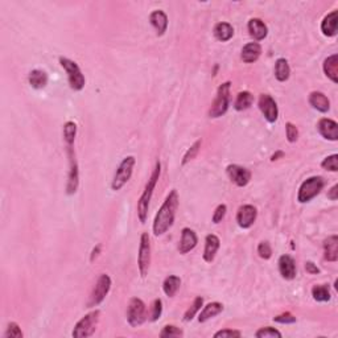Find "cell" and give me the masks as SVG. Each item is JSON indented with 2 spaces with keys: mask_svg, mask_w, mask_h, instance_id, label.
<instances>
[{
  "mask_svg": "<svg viewBox=\"0 0 338 338\" xmlns=\"http://www.w3.org/2000/svg\"><path fill=\"white\" fill-rule=\"evenodd\" d=\"M227 174H229L230 180L233 181L234 184L238 187H246L251 180V172L246 168L240 167V165H229L226 169Z\"/></svg>",
  "mask_w": 338,
  "mask_h": 338,
  "instance_id": "cell-14",
  "label": "cell"
},
{
  "mask_svg": "<svg viewBox=\"0 0 338 338\" xmlns=\"http://www.w3.org/2000/svg\"><path fill=\"white\" fill-rule=\"evenodd\" d=\"M230 85L231 83L227 82L222 83L217 90V97L214 99L213 105H211L210 110H209V116L210 118H220L229 109L230 103Z\"/></svg>",
  "mask_w": 338,
  "mask_h": 338,
  "instance_id": "cell-5",
  "label": "cell"
},
{
  "mask_svg": "<svg viewBox=\"0 0 338 338\" xmlns=\"http://www.w3.org/2000/svg\"><path fill=\"white\" fill-rule=\"evenodd\" d=\"M178 207V194L176 189L168 194L164 204L159 209L153 221V234L156 236L163 235L171 229L176 217V211Z\"/></svg>",
  "mask_w": 338,
  "mask_h": 338,
  "instance_id": "cell-1",
  "label": "cell"
},
{
  "mask_svg": "<svg viewBox=\"0 0 338 338\" xmlns=\"http://www.w3.org/2000/svg\"><path fill=\"white\" fill-rule=\"evenodd\" d=\"M149 21L155 26V29L158 30L159 36H163L168 28V17L165 12L163 11H153L149 16Z\"/></svg>",
  "mask_w": 338,
  "mask_h": 338,
  "instance_id": "cell-23",
  "label": "cell"
},
{
  "mask_svg": "<svg viewBox=\"0 0 338 338\" xmlns=\"http://www.w3.org/2000/svg\"><path fill=\"white\" fill-rule=\"evenodd\" d=\"M184 332L181 330L180 328L174 325H167L163 328V330L160 332V337L163 338H169V337H182Z\"/></svg>",
  "mask_w": 338,
  "mask_h": 338,
  "instance_id": "cell-35",
  "label": "cell"
},
{
  "mask_svg": "<svg viewBox=\"0 0 338 338\" xmlns=\"http://www.w3.org/2000/svg\"><path fill=\"white\" fill-rule=\"evenodd\" d=\"M214 36L222 43H226L234 36V28L229 23H218L214 26Z\"/></svg>",
  "mask_w": 338,
  "mask_h": 338,
  "instance_id": "cell-28",
  "label": "cell"
},
{
  "mask_svg": "<svg viewBox=\"0 0 338 338\" xmlns=\"http://www.w3.org/2000/svg\"><path fill=\"white\" fill-rule=\"evenodd\" d=\"M59 64L68 73L70 87L73 90H76V91L82 90L83 86H85V77H83L82 72L79 69V66L74 61L66 58V57H59Z\"/></svg>",
  "mask_w": 338,
  "mask_h": 338,
  "instance_id": "cell-8",
  "label": "cell"
},
{
  "mask_svg": "<svg viewBox=\"0 0 338 338\" xmlns=\"http://www.w3.org/2000/svg\"><path fill=\"white\" fill-rule=\"evenodd\" d=\"M135 163H136V160H135L134 156H127V158L123 159V161L119 164L118 169L115 172L114 180L111 182L112 191H120L121 188L127 184L128 180L131 178L132 172H134Z\"/></svg>",
  "mask_w": 338,
  "mask_h": 338,
  "instance_id": "cell-3",
  "label": "cell"
},
{
  "mask_svg": "<svg viewBox=\"0 0 338 338\" xmlns=\"http://www.w3.org/2000/svg\"><path fill=\"white\" fill-rule=\"evenodd\" d=\"M197 234L194 233L193 230L189 229V227H185L181 231V240H180V246H178V250H180L181 254H188L189 251L194 249V247L197 246Z\"/></svg>",
  "mask_w": 338,
  "mask_h": 338,
  "instance_id": "cell-16",
  "label": "cell"
},
{
  "mask_svg": "<svg viewBox=\"0 0 338 338\" xmlns=\"http://www.w3.org/2000/svg\"><path fill=\"white\" fill-rule=\"evenodd\" d=\"M324 184H325V182H324L322 177H319V176H315V177H311L308 178V180H305L299 189L297 201H299L300 204H305V202H309L311 200H313V198L322 191Z\"/></svg>",
  "mask_w": 338,
  "mask_h": 338,
  "instance_id": "cell-7",
  "label": "cell"
},
{
  "mask_svg": "<svg viewBox=\"0 0 338 338\" xmlns=\"http://www.w3.org/2000/svg\"><path fill=\"white\" fill-rule=\"evenodd\" d=\"M324 72L333 82H338V56L332 54L324 61Z\"/></svg>",
  "mask_w": 338,
  "mask_h": 338,
  "instance_id": "cell-27",
  "label": "cell"
},
{
  "mask_svg": "<svg viewBox=\"0 0 338 338\" xmlns=\"http://www.w3.org/2000/svg\"><path fill=\"white\" fill-rule=\"evenodd\" d=\"M321 30L328 37L335 36V33H337V11H333L324 17L321 23Z\"/></svg>",
  "mask_w": 338,
  "mask_h": 338,
  "instance_id": "cell-24",
  "label": "cell"
},
{
  "mask_svg": "<svg viewBox=\"0 0 338 338\" xmlns=\"http://www.w3.org/2000/svg\"><path fill=\"white\" fill-rule=\"evenodd\" d=\"M66 152L69 156V176H68V184H66V193L74 194L78 189L79 184V173H78V163L76 159V151H74V141H68L66 143Z\"/></svg>",
  "mask_w": 338,
  "mask_h": 338,
  "instance_id": "cell-6",
  "label": "cell"
},
{
  "mask_svg": "<svg viewBox=\"0 0 338 338\" xmlns=\"http://www.w3.org/2000/svg\"><path fill=\"white\" fill-rule=\"evenodd\" d=\"M160 173H161V164L158 161L156 165H155V169H153V172H152L151 177H149L147 185H145L144 192L141 193L140 198H139L138 217H139V220H140L141 224H144L145 221H147L148 209H149V202H151L152 194H153L155 187H156V184H158V180H159V177H160Z\"/></svg>",
  "mask_w": 338,
  "mask_h": 338,
  "instance_id": "cell-2",
  "label": "cell"
},
{
  "mask_svg": "<svg viewBox=\"0 0 338 338\" xmlns=\"http://www.w3.org/2000/svg\"><path fill=\"white\" fill-rule=\"evenodd\" d=\"M262 54V46L258 43H249L243 46L242 49V59L243 63L253 64L259 58Z\"/></svg>",
  "mask_w": 338,
  "mask_h": 338,
  "instance_id": "cell-20",
  "label": "cell"
},
{
  "mask_svg": "<svg viewBox=\"0 0 338 338\" xmlns=\"http://www.w3.org/2000/svg\"><path fill=\"white\" fill-rule=\"evenodd\" d=\"M254 102V97L250 91H242L238 94L235 99V103H234V107L238 111H243V110H247L250 106L253 105Z\"/></svg>",
  "mask_w": 338,
  "mask_h": 338,
  "instance_id": "cell-31",
  "label": "cell"
},
{
  "mask_svg": "<svg viewBox=\"0 0 338 338\" xmlns=\"http://www.w3.org/2000/svg\"><path fill=\"white\" fill-rule=\"evenodd\" d=\"M151 264V242H149V235L147 233H143L140 236V246H139L138 254V267L141 278H145Z\"/></svg>",
  "mask_w": 338,
  "mask_h": 338,
  "instance_id": "cell-9",
  "label": "cell"
},
{
  "mask_svg": "<svg viewBox=\"0 0 338 338\" xmlns=\"http://www.w3.org/2000/svg\"><path fill=\"white\" fill-rule=\"evenodd\" d=\"M145 304L143 300L134 297L130 300L127 308V321L132 328L141 325L145 321Z\"/></svg>",
  "mask_w": 338,
  "mask_h": 338,
  "instance_id": "cell-11",
  "label": "cell"
},
{
  "mask_svg": "<svg viewBox=\"0 0 338 338\" xmlns=\"http://www.w3.org/2000/svg\"><path fill=\"white\" fill-rule=\"evenodd\" d=\"M337 192H338V185H334V187H333L332 189H330V192H329V193H328V197L330 198V200L335 201L338 198Z\"/></svg>",
  "mask_w": 338,
  "mask_h": 338,
  "instance_id": "cell-47",
  "label": "cell"
},
{
  "mask_svg": "<svg viewBox=\"0 0 338 338\" xmlns=\"http://www.w3.org/2000/svg\"><path fill=\"white\" fill-rule=\"evenodd\" d=\"M317 130L322 135V138L328 139V140L335 141L338 140V125L337 121L332 119L322 118L317 123Z\"/></svg>",
  "mask_w": 338,
  "mask_h": 338,
  "instance_id": "cell-15",
  "label": "cell"
},
{
  "mask_svg": "<svg viewBox=\"0 0 338 338\" xmlns=\"http://www.w3.org/2000/svg\"><path fill=\"white\" fill-rule=\"evenodd\" d=\"M309 103L313 109H316L320 112H328L330 109V102H329L328 97L320 91H313L309 96Z\"/></svg>",
  "mask_w": 338,
  "mask_h": 338,
  "instance_id": "cell-21",
  "label": "cell"
},
{
  "mask_svg": "<svg viewBox=\"0 0 338 338\" xmlns=\"http://www.w3.org/2000/svg\"><path fill=\"white\" fill-rule=\"evenodd\" d=\"M258 216V210L253 205H243L238 209L236 213V222L242 229H249L254 225Z\"/></svg>",
  "mask_w": 338,
  "mask_h": 338,
  "instance_id": "cell-13",
  "label": "cell"
},
{
  "mask_svg": "<svg viewBox=\"0 0 338 338\" xmlns=\"http://www.w3.org/2000/svg\"><path fill=\"white\" fill-rule=\"evenodd\" d=\"M202 304H204V299L202 297H196L193 301V304H192V306L189 309H188L187 312H185L184 315V321H192L193 320V317L196 315H197V312L201 309V306H202Z\"/></svg>",
  "mask_w": 338,
  "mask_h": 338,
  "instance_id": "cell-33",
  "label": "cell"
},
{
  "mask_svg": "<svg viewBox=\"0 0 338 338\" xmlns=\"http://www.w3.org/2000/svg\"><path fill=\"white\" fill-rule=\"evenodd\" d=\"M324 258L328 262L338 260V236L332 235L324 242Z\"/></svg>",
  "mask_w": 338,
  "mask_h": 338,
  "instance_id": "cell-22",
  "label": "cell"
},
{
  "mask_svg": "<svg viewBox=\"0 0 338 338\" xmlns=\"http://www.w3.org/2000/svg\"><path fill=\"white\" fill-rule=\"evenodd\" d=\"M99 316H101V312H99V311H94V312L87 313L85 317H82V319L77 322L76 326H74V330H73L72 333L73 337L86 338L94 334L97 325H98Z\"/></svg>",
  "mask_w": 338,
  "mask_h": 338,
  "instance_id": "cell-4",
  "label": "cell"
},
{
  "mask_svg": "<svg viewBox=\"0 0 338 338\" xmlns=\"http://www.w3.org/2000/svg\"><path fill=\"white\" fill-rule=\"evenodd\" d=\"M249 32L251 35V37L256 40V41H260V40H264L268 35V28L264 24V21H262L260 19H251L249 21Z\"/></svg>",
  "mask_w": 338,
  "mask_h": 338,
  "instance_id": "cell-19",
  "label": "cell"
},
{
  "mask_svg": "<svg viewBox=\"0 0 338 338\" xmlns=\"http://www.w3.org/2000/svg\"><path fill=\"white\" fill-rule=\"evenodd\" d=\"M181 286V279L178 276H168L167 279L163 283V289H164L165 295L169 296V297H173L176 295V292L178 291Z\"/></svg>",
  "mask_w": 338,
  "mask_h": 338,
  "instance_id": "cell-30",
  "label": "cell"
},
{
  "mask_svg": "<svg viewBox=\"0 0 338 338\" xmlns=\"http://www.w3.org/2000/svg\"><path fill=\"white\" fill-rule=\"evenodd\" d=\"M305 269H306V272L311 273V275H317V273L320 272L319 267L316 266L315 263H312V262L305 263Z\"/></svg>",
  "mask_w": 338,
  "mask_h": 338,
  "instance_id": "cell-46",
  "label": "cell"
},
{
  "mask_svg": "<svg viewBox=\"0 0 338 338\" xmlns=\"http://www.w3.org/2000/svg\"><path fill=\"white\" fill-rule=\"evenodd\" d=\"M255 335L258 338H267V337H282V333L279 330H276L275 328H271V326H266V328H260L258 332L255 333Z\"/></svg>",
  "mask_w": 338,
  "mask_h": 338,
  "instance_id": "cell-37",
  "label": "cell"
},
{
  "mask_svg": "<svg viewBox=\"0 0 338 338\" xmlns=\"http://www.w3.org/2000/svg\"><path fill=\"white\" fill-rule=\"evenodd\" d=\"M226 211H227V207L226 205H218L217 209H216V211H214L213 214V222L214 224H220V222H222V220L225 218V216H226Z\"/></svg>",
  "mask_w": 338,
  "mask_h": 338,
  "instance_id": "cell-43",
  "label": "cell"
},
{
  "mask_svg": "<svg viewBox=\"0 0 338 338\" xmlns=\"http://www.w3.org/2000/svg\"><path fill=\"white\" fill-rule=\"evenodd\" d=\"M222 311H224V305H222L221 302L218 301L210 302V304H207V305L201 311L200 316H198V321L206 322L207 320L213 319V317L220 315Z\"/></svg>",
  "mask_w": 338,
  "mask_h": 338,
  "instance_id": "cell-25",
  "label": "cell"
},
{
  "mask_svg": "<svg viewBox=\"0 0 338 338\" xmlns=\"http://www.w3.org/2000/svg\"><path fill=\"white\" fill-rule=\"evenodd\" d=\"M76 135H77L76 123H74V121H66L65 126H64V140H65V143L76 140Z\"/></svg>",
  "mask_w": 338,
  "mask_h": 338,
  "instance_id": "cell-34",
  "label": "cell"
},
{
  "mask_svg": "<svg viewBox=\"0 0 338 338\" xmlns=\"http://www.w3.org/2000/svg\"><path fill=\"white\" fill-rule=\"evenodd\" d=\"M161 313H163V302L160 299L155 300L153 304H152V312L149 316V320L151 321H156V320L160 319Z\"/></svg>",
  "mask_w": 338,
  "mask_h": 338,
  "instance_id": "cell-42",
  "label": "cell"
},
{
  "mask_svg": "<svg viewBox=\"0 0 338 338\" xmlns=\"http://www.w3.org/2000/svg\"><path fill=\"white\" fill-rule=\"evenodd\" d=\"M291 69H289L288 61L286 58H279L275 64V77L280 82H286L289 78Z\"/></svg>",
  "mask_w": 338,
  "mask_h": 338,
  "instance_id": "cell-29",
  "label": "cell"
},
{
  "mask_svg": "<svg viewBox=\"0 0 338 338\" xmlns=\"http://www.w3.org/2000/svg\"><path fill=\"white\" fill-rule=\"evenodd\" d=\"M242 335V333L239 330H233V329H224V330H220L214 334L216 338H225V337H231V338H239Z\"/></svg>",
  "mask_w": 338,
  "mask_h": 338,
  "instance_id": "cell-45",
  "label": "cell"
},
{
  "mask_svg": "<svg viewBox=\"0 0 338 338\" xmlns=\"http://www.w3.org/2000/svg\"><path fill=\"white\" fill-rule=\"evenodd\" d=\"M200 148H201V140H197L191 148H189V149H188L187 153H185L184 160H182V165H185L187 163H189L191 160H193V159L197 156L198 151H200Z\"/></svg>",
  "mask_w": 338,
  "mask_h": 338,
  "instance_id": "cell-38",
  "label": "cell"
},
{
  "mask_svg": "<svg viewBox=\"0 0 338 338\" xmlns=\"http://www.w3.org/2000/svg\"><path fill=\"white\" fill-rule=\"evenodd\" d=\"M321 167L326 171L330 172H337L338 171V155H332V156H328L325 160L321 163Z\"/></svg>",
  "mask_w": 338,
  "mask_h": 338,
  "instance_id": "cell-36",
  "label": "cell"
},
{
  "mask_svg": "<svg viewBox=\"0 0 338 338\" xmlns=\"http://www.w3.org/2000/svg\"><path fill=\"white\" fill-rule=\"evenodd\" d=\"M99 250H101V246H99V244H98V246L96 247V249L93 250V254H91V260H94V258H96V256L98 255Z\"/></svg>",
  "mask_w": 338,
  "mask_h": 338,
  "instance_id": "cell-48",
  "label": "cell"
},
{
  "mask_svg": "<svg viewBox=\"0 0 338 338\" xmlns=\"http://www.w3.org/2000/svg\"><path fill=\"white\" fill-rule=\"evenodd\" d=\"M279 271L282 276L287 280L295 279L296 276V264L292 256L282 255L279 258Z\"/></svg>",
  "mask_w": 338,
  "mask_h": 338,
  "instance_id": "cell-17",
  "label": "cell"
},
{
  "mask_svg": "<svg viewBox=\"0 0 338 338\" xmlns=\"http://www.w3.org/2000/svg\"><path fill=\"white\" fill-rule=\"evenodd\" d=\"M221 246L220 238L217 235H214V234H210V235L206 236V239H205V250H204V259L205 262L211 263L216 258V254H217L218 249Z\"/></svg>",
  "mask_w": 338,
  "mask_h": 338,
  "instance_id": "cell-18",
  "label": "cell"
},
{
  "mask_svg": "<svg viewBox=\"0 0 338 338\" xmlns=\"http://www.w3.org/2000/svg\"><path fill=\"white\" fill-rule=\"evenodd\" d=\"M312 296L316 301L320 302H326L330 300L332 295H330V289L328 286H315L312 288Z\"/></svg>",
  "mask_w": 338,
  "mask_h": 338,
  "instance_id": "cell-32",
  "label": "cell"
},
{
  "mask_svg": "<svg viewBox=\"0 0 338 338\" xmlns=\"http://www.w3.org/2000/svg\"><path fill=\"white\" fill-rule=\"evenodd\" d=\"M258 254L262 259H269L272 256V249L268 242H260L258 246Z\"/></svg>",
  "mask_w": 338,
  "mask_h": 338,
  "instance_id": "cell-41",
  "label": "cell"
},
{
  "mask_svg": "<svg viewBox=\"0 0 338 338\" xmlns=\"http://www.w3.org/2000/svg\"><path fill=\"white\" fill-rule=\"evenodd\" d=\"M273 321L279 322V324H293V322H296V317L292 315V313L286 312L283 313V315L276 316L275 319H273Z\"/></svg>",
  "mask_w": 338,
  "mask_h": 338,
  "instance_id": "cell-44",
  "label": "cell"
},
{
  "mask_svg": "<svg viewBox=\"0 0 338 338\" xmlns=\"http://www.w3.org/2000/svg\"><path fill=\"white\" fill-rule=\"evenodd\" d=\"M110 288H111V279H110L109 275L102 273L99 276L98 280H97V284L93 289L91 295H90V299L87 301V306L91 308V306L99 305L101 302L105 300V297L109 293Z\"/></svg>",
  "mask_w": 338,
  "mask_h": 338,
  "instance_id": "cell-10",
  "label": "cell"
},
{
  "mask_svg": "<svg viewBox=\"0 0 338 338\" xmlns=\"http://www.w3.org/2000/svg\"><path fill=\"white\" fill-rule=\"evenodd\" d=\"M28 81H29V85L32 86L33 89H44V87L48 85V74H46L44 70H32V72L29 73Z\"/></svg>",
  "mask_w": 338,
  "mask_h": 338,
  "instance_id": "cell-26",
  "label": "cell"
},
{
  "mask_svg": "<svg viewBox=\"0 0 338 338\" xmlns=\"http://www.w3.org/2000/svg\"><path fill=\"white\" fill-rule=\"evenodd\" d=\"M259 109L269 123L276 121L278 115H279V110H278V105H276L272 97L268 96V94H262L259 98Z\"/></svg>",
  "mask_w": 338,
  "mask_h": 338,
  "instance_id": "cell-12",
  "label": "cell"
},
{
  "mask_svg": "<svg viewBox=\"0 0 338 338\" xmlns=\"http://www.w3.org/2000/svg\"><path fill=\"white\" fill-rule=\"evenodd\" d=\"M286 132H287V139H288L289 143H295L299 139V130L292 123H287L286 125Z\"/></svg>",
  "mask_w": 338,
  "mask_h": 338,
  "instance_id": "cell-40",
  "label": "cell"
},
{
  "mask_svg": "<svg viewBox=\"0 0 338 338\" xmlns=\"http://www.w3.org/2000/svg\"><path fill=\"white\" fill-rule=\"evenodd\" d=\"M6 338H21L23 337V332H21V329L19 328L16 322H11L8 324V328H7V332L4 334Z\"/></svg>",
  "mask_w": 338,
  "mask_h": 338,
  "instance_id": "cell-39",
  "label": "cell"
}]
</instances>
